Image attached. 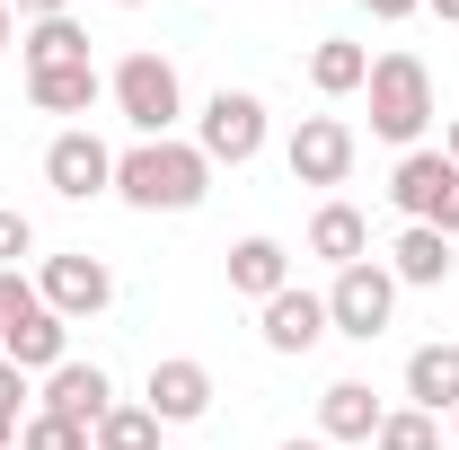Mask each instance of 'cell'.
Wrapping results in <instances>:
<instances>
[{"instance_id": "cell-1", "label": "cell", "mask_w": 459, "mask_h": 450, "mask_svg": "<svg viewBox=\"0 0 459 450\" xmlns=\"http://www.w3.org/2000/svg\"><path fill=\"white\" fill-rule=\"evenodd\" d=\"M115 195L133 203V212H195L204 195H212V160L195 151V142H133V151H115Z\"/></svg>"}, {"instance_id": "cell-2", "label": "cell", "mask_w": 459, "mask_h": 450, "mask_svg": "<svg viewBox=\"0 0 459 450\" xmlns=\"http://www.w3.org/2000/svg\"><path fill=\"white\" fill-rule=\"evenodd\" d=\"M362 89H371V133L398 142V151H415L424 124H433V71H424L415 54H380Z\"/></svg>"}, {"instance_id": "cell-3", "label": "cell", "mask_w": 459, "mask_h": 450, "mask_svg": "<svg viewBox=\"0 0 459 450\" xmlns=\"http://www.w3.org/2000/svg\"><path fill=\"white\" fill-rule=\"evenodd\" d=\"M107 98H115V115H124L142 142H169V124L186 115V89H177V62L169 54H124L115 80H107Z\"/></svg>"}, {"instance_id": "cell-4", "label": "cell", "mask_w": 459, "mask_h": 450, "mask_svg": "<svg viewBox=\"0 0 459 450\" xmlns=\"http://www.w3.org/2000/svg\"><path fill=\"white\" fill-rule=\"evenodd\" d=\"M62 344H71V327L45 309V291H27L18 274H0V362H18V371H62V362H71Z\"/></svg>"}, {"instance_id": "cell-5", "label": "cell", "mask_w": 459, "mask_h": 450, "mask_svg": "<svg viewBox=\"0 0 459 450\" xmlns=\"http://www.w3.org/2000/svg\"><path fill=\"white\" fill-rule=\"evenodd\" d=\"M389 203H398L406 221L459 238V169L442 160V151H406L398 169H389Z\"/></svg>"}, {"instance_id": "cell-6", "label": "cell", "mask_w": 459, "mask_h": 450, "mask_svg": "<svg viewBox=\"0 0 459 450\" xmlns=\"http://www.w3.org/2000/svg\"><path fill=\"white\" fill-rule=\"evenodd\" d=\"M195 151L212 169H247L265 151V98L256 89H212L204 98V124H195Z\"/></svg>"}, {"instance_id": "cell-7", "label": "cell", "mask_w": 459, "mask_h": 450, "mask_svg": "<svg viewBox=\"0 0 459 450\" xmlns=\"http://www.w3.org/2000/svg\"><path fill=\"white\" fill-rule=\"evenodd\" d=\"M389 318H398V274H389V265L362 256V265H344V274L327 282V327H336V336L371 344Z\"/></svg>"}, {"instance_id": "cell-8", "label": "cell", "mask_w": 459, "mask_h": 450, "mask_svg": "<svg viewBox=\"0 0 459 450\" xmlns=\"http://www.w3.org/2000/svg\"><path fill=\"white\" fill-rule=\"evenodd\" d=\"M45 186H54L62 203H89V195H115V151L89 133V124H71L45 142Z\"/></svg>"}, {"instance_id": "cell-9", "label": "cell", "mask_w": 459, "mask_h": 450, "mask_svg": "<svg viewBox=\"0 0 459 450\" xmlns=\"http://www.w3.org/2000/svg\"><path fill=\"white\" fill-rule=\"evenodd\" d=\"M283 160H291V186H344V177H353V124L300 115V133L283 142Z\"/></svg>"}, {"instance_id": "cell-10", "label": "cell", "mask_w": 459, "mask_h": 450, "mask_svg": "<svg viewBox=\"0 0 459 450\" xmlns=\"http://www.w3.org/2000/svg\"><path fill=\"white\" fill-rule=\"evenodd\" d=\"M36 291H45V309L71 327V318H98V309L115 300V274L89 256V247H71V256H45V282H36Z\"/></svg>"}, {"instance_id": "cell-11", "label": "cell", "mask_w": 459, "mask_h": 450, "mask_svg": "<svg viewBox=\"0 0 459 450\" xmlns=\"http://www.w3.org/2000/svg\"><path fill=\"white\" fill-rule=\"evenodd\" d=\"M142 406H151L160 424H204V415H212V371H204L195 353H169V362H151Z\"/></svg>"}, {"instance_id": "cell-12", "label": "cell", "mask_w": 459, "mask_h": 450, "mask_svg": "<svg viewBox=\"0 0 459 450\" xmlns=\"http://www.w3.org/2000/svg\"><path fill=\"white\" fill-rule=\"evenodd\" d=\"M256 336L274 344V353H309L318 336H336V327H327V291H300V282H283V291L265 300V327H256Z\"/></svg>"}, {"instance_id": "cell-13", "label": "cell", "mask_w": 459, "mask_h": 450, "mask_svg": "<svg viewBox=\"0 0 459 450\" xmlns=\"http://www.w3.org/2000/svg\"><path fill=\"white\" fill-rule=\"evenodd\" d=\"M115 406V380L98 371V362H62V371H45V415H62V424H89L98 433V415Z\"/></svg>"}, {"instance_id": "cell-14", "label": "cell", "mask_w": 459, "mask_h": 450, "mask_svg": "<svg viewBox=\"0 0 459 450\" xmlns=\"http://www.w3.org/2000/svg\"><path fill=\"white\" fill-rule=\"evenodd\" d=\"M380 397H371V380H327L318 389V442H371L380 433Z\"/></svg>"}, {"instance_id": "cell-15", "label": "cell", "mask_w": 459, "mask_h": 450, "mask_svg": "<svg viewBox=\"0 0 459 450\" xmlns=\"http://www.w3.org/2000/svg\"><path fill=\"white\" fill-rule=\"evenodd\" d=\"M283 282H291V247L283 238H238V247H230V291H238V300L265 309Z\"/></svg>"}, {"instance_id": "cell-16", "label": "cell", "mask_w": 459, "mask_h": 450, "mask_svg": "<svg viewBox=\"0 0 459 450\" xmlns=\"http://www.w3.org/2000/svg\"><path fill=\"white\" fill-rule=\"evenodd\" d=\"M406 397L424 415H459V344H415L406 353Z\"/></svg>"}, {"instance_id": "cell-17", "label": "cell", "mask_w": 459, "mask_h": 450, "mask_svg": "<svg viewBox=\"0 0 459 450\" xmlns=\"http://www.w3.org/2000/svg\"><path fill=\"white\" fill-rule=\"evenodd\" d=\"M27 98L45 115H89L107 98V80H98V62H62V71H27Z\"/></svg>"}, {"instance_id": "cell-18", "label": "cell", "mask_w": 459, "mask_h": 450, "mask_svg": "<svg viewBox=\"0 0 459 450\" xmlns=\"http://www.w3.org/2000/svg\"><path fill=\"white\" fill-rule=\"evenodd\" d=\"M309 256H327V265H362L371 256V221L353 212V203H318V221H309Z\"/></svg>"}, {"instance_id": "cell-19", "label": "cell", "mask_w": 459, "mask_h": 450, "mask_svg": "<svg viewBox=\"0 0 459 450\" xmlns=\"http://www.w3.org/2000/svg\"><path fill=\"white\" fill-rule=\"evenodd\" d=\"M451 238H442V229H424V221H406L398 229V247H389V274L398 282H451Z\"/></svg>"}, {"instance_id": "cell-20", "label": "cell", "mask_w": 459, "mask_h": 450, "mask_svg": "<svg viewBox=\"0 0 459 450\" xmlns=\"http://www.w3.org/2000/svg\"><path fill=\"white\" fill-rule=\"evenodd\" d=\"M18 45H27V71H62V62H89V27L80 18H36Z\"/></svg>"}, {"instance_id": "cell-21", "label": "cell", "mask_w": 459, "mask_h": 450, "mask_svg": "<svg viewBox=\"0 0 459 450\" xmlns=\"http://www.w3.org/2000/svg\"><path fill=\"white\" fill-rule=\"evenodd\" d=\"M309 80H318V98H353V89L371 80V54H362L353 36H327V45L309 54Z\"/></svg>"}, {"instance_id": "cell-22", "label": "cell", "mask_w": 459, "mask_h": 450, "mask_svg": "<svg viewBox=\"0 0 459 450\" xmlns=\"http://www.w3.org/2000/svg\"><path fill=\"white\" fill-rule=\"evenodd\" d=\"M89 450H160V415L151 406H107L98 433H89Z\"/></svg>"}, {"instance_id": "cell-23", "label": "cell", "mask_w": 459, "mask_h": 450, "mask_svg": "<svg viewBox=\"0 0 459 450\" xmlns=\"http://www.w3.org/2000/svg\"><path fill=\"white\" fill-rule=\"evenodd\" d=\"M380 450H442V415H424V406H398V415H380Z\"/></svg>"}, {"instance_id": "cell-24", "label": "cell", "mask_w": 459, "mask_h": 450, "mask_svg": "<svg viewBox=\"0 0 459 450\" xmlns=\"http://www.w3.org/2000/svg\"><path fill=\"white\" fill-rule=\"evenodd\" d=\"M18 450H89V424H62V415L36 406V415L18 424Z\"/></svg>"}, {"instance_id": "cell-25", "label": "cell", "mask_w": 459, "mask_h": 450, "mask_svg": "<svg viewBox=\"0 0 459 450\" xmlns=\"http://www.w3.org/2000/svg\"><path fill=\"white\" fill-rule=\"evenodd\" d=\"M18 415H27V371H18V362H0V450L18 442Z\"/></svg>"}, {"instance_id": "cell-26", "label": "cell", "mask_w": 459, "mask_h": 450, "mask_svg": "<svg viewBox=\"0 0 459 450\" xmlns=\"http://www.w3.org/2000/svg\"><path fill=\"white\" fill-rule=\"evenodd\" d=\"M27 247H36V221H27V212H0V274H9Z\"/></svg>"}, {"instance_id": "cell-27", "label": "cell", "mask_w": 459, "mask_h": 450, "mask_svg": "<svg viewBox=\"0 0 459 450\" xmlns=\"http://www.w3.org/2000/svg\"><path fill=\"white\" fill-rule=\"evenodd\" d=\"M9 9H18L27 27H36V18H71V0H9Z\"/></svg>"}, {"instance_id": "cell-28", "label": "cell", "mask_w": 459, "mask_h": 450, "mask_svg": "<svg viewBox=\"0 0 459 450\" xmlns=\"http://www.w3.org/2000/svg\"><path fill=\"white\" fill-rule=\"evenodd\" d=\"M362 9H371V18H389V27H398V18H415V9H424V0H362Z\"/></svg>"}, {"instance_id": "cell-29", "label": "cell", "mask_w": 459, "mask_h": 450, "mask_svg": "<svg viewBox=\"0 0 459 450\" xmlns=\"http://www.w3.org/2000/svg\"><path fill=\"white\" fill-rule=\"evenodd\" d=\"M9 45H18V9L0 0V54H9Z\"/></svg>"}, {"instance_id": "cell-30", "label": "cell", "mask_w": 459, "mask_h": 450, "mask_svg": "<svg viewBox=\"0 0 459 450\" xmlns=\"http://www.w3.org/2000/svg\"><path fill=\"white\" fill-rule=\"evenodd\" d=\"M424 9H433V18H442V27H459V0H424Z\"/></svg>"}, {"instance_id": "cell-31", "label": "cell", "mask_w": 459, "mask_h": 450, "mask_svg": "<svg viewBox=\"0 0 459 450\" xmlns=\"http://www.w3.org/2000/svg\"><path fill=\"white\" fill-rule=\"evenodd\" d=\"M442 160H451V169H459V115H451V133H442Z\"/></svg>"}, {"instance_id": "cell-32", "label": "cell", "mask_w": 459, "mask_h": 450, "mask_svg": "<svg viewBox=\"0 0 459 450\" xmlns=\"http://www.w3.org/2000/svg\"><path fill=\"white\" fill-rule=\"evenodd\" d=\"M283 450H336V442H318V433H309V442H283Z\"/></svg>"}, {"instance_id": "cell-33", "label": "cell", "mask_w": 459, "mask_h": 450, "mask_svg": "<svg viewBox=\"0 0 459 450\" xmlns=\"http://www.w3.org/2000/svg\"><path fill=\"white\" fill-rule=\"evenodd\" d=\"M115 9H142V0H115Z\"/></svg>"}, {"instance_id": "cell-34", "label": "cell", "mask_w": 459, "mask_h": 450, "mask_svg": "<svg viewBox=\"0 0 459 450\" xmlns=\"http://www.w3.org/2000/svg\"><path fill=\"white\" fill-rule=\"evenodd\" d=\"M451 442H459V415H451Z\"/></svg>"}]
</instances>
